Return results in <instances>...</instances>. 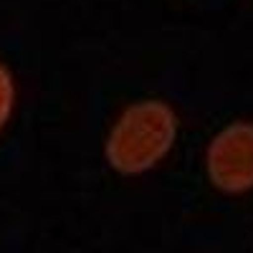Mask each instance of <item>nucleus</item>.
Instances as JSON below:
<instances>
[{"label": "nucleus", "mask_w": 253, "mask_h": 253, "mask_svg": "<svg viewBox=\"0 0 253 253\" xmlns=\"http://www.w3.org/2000/svg\"><path fill=\"white\" fill-rule=\"evenodd\" d=\"M208 177L220 193L243 195L253 190V122L236 119L213 134L205 150Z\"/></svg>", "instance_id": "2"}, {"label": "nucleus", "mask_w": 253, "mask_h": 253, "mask_svg": "<svg viewBox=\"0 0 253 253\" xmlns=\"http://www.w3.org/2000/svg\"><path fill=\"white\" fill-rule=\"evenodd\" d=\"M177 139V114L162 99L129 104L112 124L104 155L114 172L142 175L157 167Z\"/></svg>", "instance_id": "1"}, {"label": "nucleus", "mask_w": 253, "mask_h": 253, "mask_svg": "<svg viewBox=\"0 0 253 253\" xmlns=\"http://www.w3.org/2000/svg\"><path fill=\"white\" fill-rule=\"evenodd\" d=\"M13 104H15V84L10 71L0 63V129L5 126V122L13 114Z\"/></svg>", "instance_id": "3"}]
</instances>
